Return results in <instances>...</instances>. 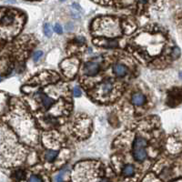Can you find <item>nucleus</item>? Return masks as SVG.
<instances>
[{"label": "nucleus", "instance_id": "a211bd4d", "mask_svg": "<svg viewBox=\"0 0 182 182\" xmlns=\"http://www.w3.org/2000/svg\"><path fill=\"white\" fill-rule=\"evenodd\" d=\"M100 182H109V180H101Z\"/></svg>", "mask_w": 182, "mask_h": 182}, {"label": "nucleus", "instance_id": "dca6fc26", "mask_svg": "<svg viewBox=\"0 0 182 182\" xmlns=\"http://www.w3.org/2000/svg\"><path fill=\"white\" fill-rule=\"evenodd\" d=\"M74 95H75L76 97H79V96L81 95V90H80L78 87H75V88H74Z\"/></svg>", "mask_w": 182, "mask_h": 182}, {"label": "nucleus", "instance_id": "6e6552de", "mask_svg": "<svg viewBox=\"0 0 182 182\" xmlns=\"http://www.w3.org/2000/svg\"><path fill=\"white\" fill-rule=\"evenodd\" d=\"M56 157H57V152L54 151V150H48V151H47V153L45 155V158L48 162L54 161Z\"/></svg>", "mask_w": 182, "mask_h": 182}, {"label": "nucleus", "instance_id": "20e7f679", "mask_svg": "<svg viewBox=\"0 0 182 182\" xmlns=\"http://www.w3.org/2000/svg\"><path fill=\"white\" fill-rule=\"evenodd\" d=\"M113 70H114V73L116 74L117 77H124L126 76V74L127 73V69L125 66L121 65V64H117L114 66L113 68Z\"/></svg>", "mask_w": 182, "mask_h": 182}, {"label": "nucleus", "instance_id": "1a4fd4ad", "mask_svg": "<svg viewBox=\"0 0 182 182\" xmlns=\"http://www.w3.org/2000/svg\"><path fill=\"white\" fill-rule=\"evenodd\" d=\"M14 176L15 179H16V180H23V179L25 178L26 174H25V171H24V170L18 169V170H16V171L15 172Z\"/></svg>", "mask_w": 182, "mask_h": 182}, {"label": "nucleus", "instance_id": "f3484780", "mask_svg": "<svg viewBox=\"0 0 182 182\" xmlns=\"http://www.w3.org/2000/svg\"><path fill=\"white\" fill-rule=\"evenodd\" d=\"M56 181L57 182H63V180H62V175H58V177L56 178Z\"/></svg>", "mask_w": 182, "mask_h": 182}, {"label": "nucleus", "instance_id": "ddd939ff", "mask_svg": "<svg viewBox=\"0 0 182 182\" xmlns=\"http://www.w3.org/2000/svg\"><path fill=\"white\" fill-rule=\"evenodd\" d=\"M28 182H43V181H42V180H41L39 177H38V176H32V177L29 179Z\"/></svg>", "mask_w": 182, "mask_h": 182}, {"label": "nucleus", "instance_id": "4468645a", "mask_svg": "<svg viewBox=\"0 0 182 182\" xmlns=\"http://www.w3.org/2000/svg\"><path fill=\"white\" fill-rule=\"evenodd\" d=\"M42 55H43L42 51H37V52L34 54L33 58H34V60H35V61H38V60L40 58V56H42Z\"/></svg>", "mask_w": 182, "mask_h": 182}, {"label": "nucleus", "instance_id": "f03ea898", "mask_svg": "<svg viewBox=\"0 0 182 182\" xmlns=\"http://www.w3.org/2000/svg\"><path fill=\"white\" fill-rule=\"evenodd\" d=\"M99 70V65L97 62L94 61H90L86 63L84 67V72L85 74L88 75V76H94L96 75Z\"/></svg>", "mask_w": 182, "mask_h": 182}, {"label": "nucleus", "instance_id": "2eb2a0df", "mask_svg": "<svg viewBox=\"0 0 182 182\" xmlns=\"http://www.w3.org/2000/svg\"><path fill=\"white\" fill-rule=\"evenodd\" d=\"M54 30H55V32L57 33V34H62V32H63V30H62V27H61L60 25H58V24H56V25H55Z\"/></svg>", "mask_w": 182, "mask_h": 182}, {"label": "nucleus", "instance_id": "39448f33", "mask_svg": "<svg viewBox=\"0 0 182 182\" xmlns=\"http://www.w3.org/2000/svg\"><path fill=\"white\" fill-rule=\"evenodd\" d=\"M131 100H132V103L134 105H136V106H142L145 103V101H146V98L141 93H136V94H134L132 96Z\"/></svg>", "mask_w": 182, "mask_h": 182}, {"label": "nucleus", "instance_id": "9b49d317", "mask_svg": "<svg viewBox=\"0 0 182 182\" xmlns=\"http://www.w3.org/2000/svg\"><path fill=\"white\" fill-rule=\"evenodd\" d=\"M103 46L106 47L112 48V47H116L118 46V42L117 41H114V40H109V41H107L106 44H104Z\"/></svg>", "mask_w": 182, "mask_h": 182}, {"label": "nucleus", "instance_id": "9d476101", "mask_svg": "<svg viewBox=\"0 0 182 182\" xmlns=\"http://www.w3.org/2000/svg\"><path fill=\"white\" fill-rule=\"evenodd\" d=\"M44 33L46 34V36L50 37L52 34V30H51V26L49 24H46L44 26Z\"/></svg>", "mask_w": 182, "mask_h": 182}, {"label": "nucleus", "instance_id": "f257e3e1", "mask_svg": "<svg viewBox=\"0 0 182 182\" xmlns=\"http://www.w3.org/2000/svg\"><path fill=\"white\" fill-rule=\"evenodd\" d=\"M147 146V141L141 137H138L133 147V156L136 160L143 161L147 158V152L145 150V147Z\"/></svg>", "mask_w": 182, "mask_h": 182}, {"label": "nucleus", "instance_id": "0eeeda50", "mask_svg": "<svg viewBox=\"0 0 182 182\" xmlns=\"http://www.w3.org/2000/svg\"><path fill=\"white\" fill-rule=\"evenodd\" d=\"M134 172H135V168H134L133 166H131V165H127V166L124 167L123 170H122L123 175L126 176V177H130V176H132V175L134 174Z\"/></svg>", "mask_w": 182, "mask_h": 182}, {"label": "nucleus", "instance_id": "7ed1b4c3", "mask_svg": "<svg viewBox=\"0 0 182 182\" xmlns=\"http://www.w3.org/2000/svg\"><path fill=\"white\" fill-rule=\"evenodd\" d=\"M112 82L109 81V80H108V81H105L104 83H102V84L100 85V87H99V92H100V94L106 96V95H109L112 91Z\"/></svg>", "mask_w": 182, "mask_h": 182}, {"label": "nucleus", "instance_id": "6ab92c4d", "mask_svg": "<svg viewBox=\"0 0 182 182\" xmlns=\"http://www.w3.org/2000/svg\"><path fill=\"white\" fill-rule=\"evenodd\" d=\"M180 78H182V72H180Z\"/></svg>", "mask_w": 182, "mask_h": 182}, {"label": "nucleus", "instance_id": "423d86ee", "mask_svg": "<svg viewBox=\"0 0 182 182\" xmlns=\"http://www.w3.org/2000/svg\"><path fill=\"white\" fill-rule=\"evenodd\" d=\"M39 97L41 98V103H42L43 107H44L45 109H48V108H50V107L54 104V100L51 99L50 98H48V97L46 96V95H42V94H41Z\"/></svg>", "mask_w": 182, "mask_h": 182}, {"label": "nucleus", "instance_id": "f8f14e48", "mask_svg": "<svg viewBox=\"0 0 182 182\" xmlns=\"http://www.w3.org/2000/svg\"><path fill=\"white\" fill-rule=\"evenodd\" d=\"M180 55V48L179 47H175L174 49H173V51H172V56L173 57H175V58H177V57H179Z\"/></svg>", "mask_w": 182, "mask_h": 182}]
</instances>
